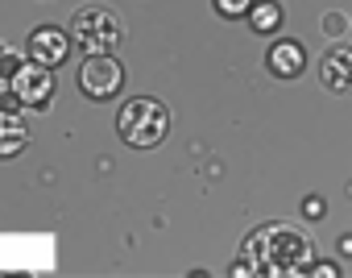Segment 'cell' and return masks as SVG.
Instances as JSON below:
<instances>
[{
    "label": "cell",
    "instance_id": "obj_10",
    "mask_svg": "<svg viewBox=\"0 0 352 278\" xmlns=\"http://www.w3.org/2000/svg\"><path fill=\"white\" fill-rule=\"evenodd\" d=\"M249 30L253 34H278L282 30V21H286V13H282V5H278V0H253V5H249Z\"/></svg>",
    "mask_w": 352,
    "mask_h": 278
},
{
    "label": "cell",
    "instance_id": "obj_8",
    "mask_svg": "<svg viewBox=\"0 0 352 278\" xmlns=\"http://www.w3.org/2000/svg\"><path fill=\"white\" fill-rule=\"evenodd\" d=\"M319 83L331 96H352V46H327L319 58Z\"/></svg>",
    "mask_w": 352,
    "mask_h": 278
},
{
    "label": "cell",
    "instance_id": "obj_16",
    "mask_svg": "<svg viewBox=\"0 0 352 278\" xmlns=\"http://www.w3.org/2000/svg\"><path fill=\"white\" fill-rule=\"evenodd\" d=\"M0 108H5V112H25L21 100H17V92H13L9 83H0Z\"/></svg>",
    "mask_w": 352,
    "mask_h": 278
},
{
    "label": "cell",
    "instance_id": "obj_2",
    "mask_svg": "<svg viewBox=\"0 0 352 278\" xmlns=\"http://www.w3.org/2000/svg\"><path fill=\"white\" fill-rule=\"evenodd\" d=\"M116 137L129 150H157L170 137V108L157 96H133L116 108Z\"/></svg>",
    "mask_w": 352,
    "mask_h": 278
},
{
    "label": "cell",
    "instance_id": "obj_17",
    "mask_svg": "<svg viewBox=\"0 0 352 278\" xmlns=\"http://www.w3.org/2000/svg\"><path fill=\"white\" fill-rule=\"evenodd\" d=\"M340 253H344V257H352V233H344V237H340Z\"/></svg>",
    "mask_w": 352,
    "mask_h": 278
},
{
    "label": "cell",
    "instance_id": "obj_5",
    "mask_svg": "<svg viewBox=\"0 0 352 278\" xmlns=\"http://www.w3.org/2000/svg\"><path fill=\"white\" fill-rule=\"evenodd\" d=\"M9 87L17 92V100H21L25 112H46V108L54 104V96H58L54 71H50V67H38V63H30V58L17 67V75L9 79Z\"/></svg>",
    "mask_w": 352,
    "mask_h": 278
},
{
    "label": "cell",
    "instance_id": "obj_12",
    "mask_svg": "<svg viewBox=\"0 0 352 278\" xmlns=\"http://www.w3.org/2000/svg\"><path fill=\"white\" fill-rule=\"evenodd\" d=\"M21 63H25V54H17V50H9V46L0 50V83H9V79L17 75V67H21Z\"/></svg>",
    "mask_w": 352,
    "mask_h": 278
},
{
    "label": "cell",
    "instance_id": "obj_14",
    "mask_svg": "<svg viewBox=\"0 0 352 278\" xmlns=\"http://www.w3.org/2000/svg\"><path fill=\"white\" fill-rule=\"evenodd\" d=\"M327 216V200L323 195H307L302 200V220H323Z\"/></svg>",
    "mask_w": 352,
    "mask_h": 278
},
{
    "label": "cell",
    "instance_id": "obj_18",
    "mask_svg": "<svg viewBox=\"0 0 352 278\" xmlns=\"http://www.w3.org/2000/svg\"><path fill=\"white\" fill-rule=\"evenodd\" d=\"M348 30H352V21H348Z\"/></svg>",
    "mask_w": 352,
    "mask_h": 278
},
{
    "label": "cell",
    "instance_id": "obj_11",
    "mask_svg": "<svg viewBox=\"0 0 352 278\" xmlns=\"http://www.w3.org/2000/svg\"><path fill=\"white\" fill-rule=\"evenodd\" d=\"M249 5H253V0H212V9H216L224 21H241V17L249 13Z\"/></svg>",
    "mask_w": 352,
    "mask_h": 278
},
{
    "label": "cell",
    "instance_id": "obj_13",
    "mask_svg": "<svg viewBox=\"0 0 352 278\" xmlns=\"http://www.w3.org/2000/svg\"><path fill=\"white\" fill-rule=\"evenodd\" d=\"M319 25H323V34H327V38H340V34L348 30V17L331 9V13H323V21H319Z\"/></svg>",
    "mask_w": 352,
    "mask_h": 278
},
{
    "label": "cell",
    "instance_id": "obj_4",
    "mask_svg": "<svg viewBox=\"0 0 352 278\" xmlns=\"http://www.w3.org/2000/svg\"><path fill=\"white\" fill-rule=\"evenodd\" d=\"M75 83H79V96H87L91 104H108L124 92V63L116 54H83Z\"/></svg>",
    "mask_w": 352,
    "mask_h": 278
},
{
    "label": "cell",
    "instance_id": "obj_6",
    "mask_svg": "<svg viewBox=\"0 0 352 278\" xmlns=\"http://www.w3.org/2000/svg\"><path fill=\"white\" fill-rule=\"evenodd\" d=\"M71 34H67V25H54V21H42V25H34L30 30V38H25V58L30 63H38V67H50V71H58L67 58H71Z\"/></svg>",
    "mask_w": 352,
    "mask_h": 278
},
{
    "label": "cell",
    "instance_id": "obj_3",
    "mask_svg": "<svg viewBox=\"0 0 352 278\" xmlns=\"http://www.w3.org/2000/svg\"><path fill=\"white\" fill-rule=\"evenodd\" d=\"M67 34H71V46L83 54H116L124 46V21L100 5H79L71 13Z\"/></svg>",
    "mask_w": 352,
    "mask_h": 278
},
{
    "label": "cell",
    "instance_id": "obj_1",
    "mask_svg": "<svg viewBox=\"0 0 352 278\" xmlns=\"http://www.w3.org/2000/svg\"><path fill=\"white\" fill-rule=\"evenodd\" d=\"M311 257H315V241L294 220H265L241 241V261L249 266V274H265V278H298L307 274Z\"/></svg>",
    "mask_w": 352,
    "mask_h": 278
},
{
    "label": "cell",
    "instance_id": "obj_9",
    "mask_svg": "<svg viewBox=\"0 0 352 278\" xmlns=\"http://www.w3.org/2000/svg\"><path fill=\"white\" fill-rule=\"evenodd\" d=\"M30 120L25 112H5L0 108V162H13L30 150Z\"/></svg>",
    "mask_w": 352,
    "mask_h": 278
},
{
    "label": "cell",
    "instance_id": "obj_7",
    "mask_svg": "<svg viewBox=\"0 0 352 278\" xmlns=\"http://www.w3.org/2000/svg\"><path fill=\"white\" fill-rule=\"evenodd\" d=\"M265 71L274 79H298L307 71V46L298 38H278L270 50H265Z\"/></svg>",
    "mask_w": 352,
    "mask_h": 278
},
{
    "label": "cell",
    "instance_id": "obj_15",
    "mask_svg": "<svg viewBox=\"0 0 352 278\" xmlns=\"http://www.w3.org/2000/svg\"><path fill=\"white\" fill-rule=\"evenodd\" d=\"M307 274H315V278H340V266L336 261H323V257H311Z\"/></svg>",
    "mask_w": 352,
    "mask_h": 278
}]
</instances>
